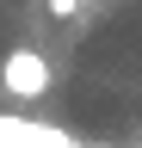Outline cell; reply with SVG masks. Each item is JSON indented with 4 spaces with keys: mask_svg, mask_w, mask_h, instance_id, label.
Segmentation results:
<instances>
[{
    "mask_svg": "<svg viewBox=\"0 0 142 148\" xmlns=\"http://www.w3.org/2000/svg\"><path fill=\"white\" fill-rule=\"evenodd\" d=\"M49 12H56V18H74V12H80V0H49Z\"/></svg>",
    "mask_w": 142,
    "mask_h": 148,
    "instance_id": "cell-2",
    "label": "cell"
},
{
    "mask_svg": "<svg viewBox=\"0 0 142 148\" xmlns=\"http://www.w3.org/2000/svg\"><path fill=\"white\" fill-rule=\"evenodd\" d=\"M0 92L6 99H43L49 92V62L37 49H6L0 56Z\"/></svg>",
    "mask_w": 142,
    "mask_h": 148,
    "instance_id": "cell-1",
    "label": "cell"
}]
</instances>
